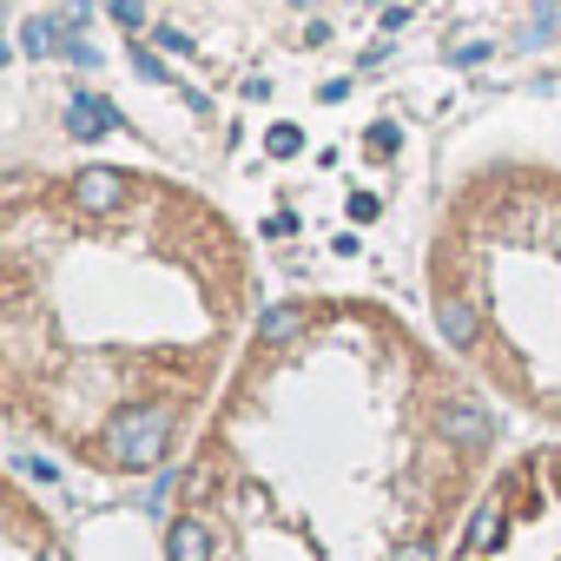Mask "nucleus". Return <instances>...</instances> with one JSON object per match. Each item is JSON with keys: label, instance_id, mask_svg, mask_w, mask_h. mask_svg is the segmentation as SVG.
I'll return each mask as SVG.
<instances>
[{"label": "nucleus", "instance_id": "nucleus-4", "mask_svg": "<svg viewBox=\"0 0 561 561\" xmlns=\"http://www.w3.org/2000/svg\"><path fill=\"white\" fill-rule=\"evenodd\" d=\"M449 561H561V443H535L482 482Z\"/></svg>", "mask_w": 561, "mask_h": 561}, {"label": "nucleus", "instance_id": "nucleus-3", "mask_svg": "<svg viewBox=\"0 0 561 561\" xmlns=\"http://www.w3.org/2000/svg\"><path fill=\"white\" fill-rule=\"evenodd\" d=\"M430 311L482 383L561 423V172L482 165L436 218Z\"/></svg>", "mask_w": 561, "mask_h": 561}, {"label": "nucleus", "instance_id": "nucleus-2", "mask_svg": "<svg viewBox=\"0 0 561 561\" xmlns=\"http://www.w3.org/2000/svg\"><path fill=\"white\" fill-rule=\"evenodd\" d=\"M257 331V257L192 185L80 165L0 192V403L100 476H159L198 443Z\"/></svg>", "mask_w": 561, "mask_h": 561}, {"label": "nucleus", "instance_id": "nucleus-1", "mask_svg": "<svg viewBox=\"0 0 561 561\" xmlns=\"http://www.w3.org/2000/svg\"><path fill=\"white\" fill-rule=\"evenodd\" d=\"M495 416L377 298L271 305L179 469L165 561H449Z\"/></svg>", "mask_w": 561, "mask_h": 561}, {"label": "nucleus", "instance_id": "nucleus-5", "mask_svg": "<svg viewBox=\"0 0 561 561\" xmlns=\"http://www.w3.org/2000/svg\"><path fill=\"white\" fill-rule=\"evenodd\" d=\"M0 561H67L60 528L21 489V476H8V489H0Z\"/></svg>", "mask_w": 561, "mask_h": 561}]
</instances>
